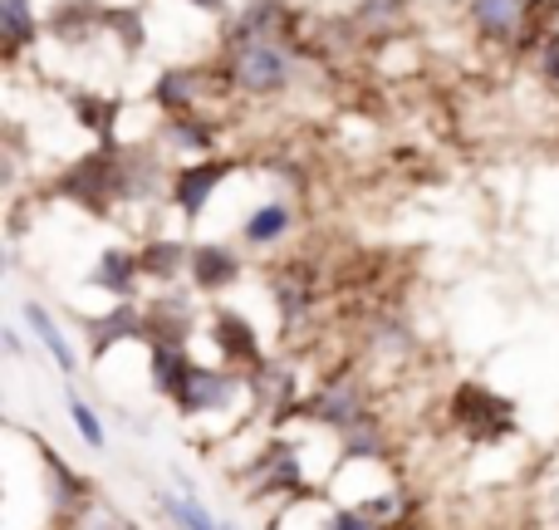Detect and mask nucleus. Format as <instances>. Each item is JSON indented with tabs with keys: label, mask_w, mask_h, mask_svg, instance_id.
Returning a JSON list of instances; mask_svg holds the SVG:
<instances>
[{
	"label": "nucleus",
	"mask_w": 559,
	"mask_h": 530,
	"mask_svg": "<svg viewBox=\"0 0 559 530\" xmlns=\"http://www.w3.org/2000/svg\"><path fill=\"white\" fill-rule=\"evenodd\" d=\"M295 79V59L275 45V39H241L226 55V84L241 89L251 98H275Z\"/></svg>",
	"instance_id": "obj_1"
},
{
	"label": "nucleus",
	"mask_w": 559,
	"mask_h": 530,
	"mask_svg": "<svg viewBox=\"0 0 559 530\" xmlns=\"http://www.w3.org/2000/svg\"><path fill=\"white\" fill-rule=\"evenodd\" d=\"M452 423L472 443H501V437L515 433V403L496 393L491 384H481V378H466L452 393Z\"/></svg>",
	"instance_id": "obj_2"
},
{
	"label": "nucleus",
	"mask_w": 559,
	"mask_h": 530,
	"mask_svg": "<svg viewBox=\"0 0 559 530\" xmlns=\"http://www.w3.org/2000/svg\"><path fill=\"white\" fill-rule=\"evenodd\" d=\"M206 339L216 344V358H222V368H236V374H246V378H251L255 368L271 364V358H265L261 334H255V325L241 315V309H231V305H216L212 309Z\"/></svg>",
	"instance_id": "obj_3"
},
{
	"label": "nucleus",
	"mask_w": 559,
	"mask_h": 530,
	"mask_svg": "<svg viewBox=\"0 0 559 530\" xmlns=\"http://www.w3.org/2000/svg\"><path fill=\"white\" fill-rule=\"evenodd\" d=\"M246 393H251V378H246V374H236V368L197 364L173 408L182 417H206V413H226V408H236Z\"/></svg>",
	"instance_id": "obj_4"
},
{
	"label": "nucleus",
	"mask_w": 559,
	"mask_h": 530,
	"mask_svg": "<svg viewBox=\"0 0 559 530\" xmlns=\"http://www.w3.org/2000/svg\"><path fill=\"white\" fill-rule=\"evenodd\" d=\"M236 173V157H197V163H187L182 173H173V207L187 216V222H197V216L212 207L216 187L226 182V177Z\"/></svg>",
	"instance_id": "obj_5"
},
{
	"label": "nucleus",
	"mask_w": 559,
	"mask_h": 530,
	"mask_svg": "<svg viewBox=\"0 0 559 530\" xmlns=\"http://www.w3.org/2000/svg\"><path fill=\"white\" fill-rule=\"evenodd\" d=\"M88 358H104L118 344H147V315L138 299H114L104 315H84Z\"/></svg>",
	"instance_id": "obj_6"
},
{
	"label": "nucleus",
	"mask_w": 559,
	"mask_h": 530,
	"mask_svg": "<svg viewBox=\"0 0 559 530\" xmlns=\"http://www.w3.org/2000/svg\"><path fill=\"white\" fill-rule=\"evenodd\" d=\"M246 275L241 256L222 242H197L192 246V266H187V280H192L197 295H226L236 280Z\"/></svg>",
	"instance_id": "obj_7"
},
{
	"label": "nucleus",
	"mask_w": 559,
	"mask_h": 530,
	"mask_svg": "<svg viewBox=\"0 0 559 530\" xmlns=\"http://www.w3.org/2000/svg\"><path fill=\"white\" fill-rule=\"evenodd\" d=\"M295 417H314L324 427H348L364 417V398H358L354 378H338V384H324L314 398H299Z\"/></svg>",
	"instance_id": "obj_8"
},
{
	"label": "nucleus",
	"mask_w": 559,
	"mask_h": 530,
	"mask_svg": "<svg viewBox=\"0 0 559 530\" xmlns=\"http://www.w3.org/2000/svg\"><path fill=\"white\" fill-rule=\"evenodd\" d=\"M251 476H261V482L251 486L255 502L280 496V492H299V486H305V467H299V452L289 443H271V452L255 457V467L246 472V482H251Z\"/></svg>",
	"instance_id": "obj_9"
},
{
	"label": "nucleus",
	"mask_w": 559,
	"mask_h": 530,
	"mask_svg": "<svg viewBox=\"0 0 559 530\" xmlns=\"http://www.w3.org/2000/svg\"><path fill=\"white\" fill-rule=\"evenodd\" d=\"M192 368H197V358L187 354V344H173V339H153L147 344V378H153V393L167 398V403H177Z\"/></svg>",
	"instance_id": "obj_10"
},
{
	"label": "nucleus",
	"mask_w": 559,
	"mask_h": 530,
	"mask_svg": "<svg viewBox=\"0 0 559 530\" xmlns=\"http://www.w3.org/2000/svg\"><path fill=\"white\" fill-rule=\"evenodd\" d=\"M138 280H147L143 261H138V251H123V246H108V251L98 256V266L88 270V285L104 290L108 299H133Z\"/></svg>",
	"instance_id": "obj_11"
},
{
	"label": "nucleus",
	"mask_w": 559,
	"mask_h": 530,
	"mask_svg": "<svg viewBox=\"0 0 559 530\" xmlns=\"http://www.w3.org/2000/svg\"><path fill=\"white\" fill-rule=\"evenodd\" d=\"M20 315H25V325H29V334L39 339V349H45L49 358H55V368L59 374H79V354H74V344H69V334L64 329L55 325V315H49L45 305H39V299H25V305H20Z\"/></svg>",
	"instance_id": "obj_12"
},
{
	"label": "nucleus",
	"mask_w": 559,
	"mask_h": 530,
	"mask_svg": "<svg viewBox=\"0 0 559 530\" xmlns=\"http://www.w3.org/2000/svg\"><path fill=\"white\" fill-rule=\"evenodd\" d=\"M39 462H45V496L59 506V511H84L88 506V482L79 472H69L64 457L49 443H39Z\"/></svg>",
	"instance_id": "obj_13"
},
{
	"label": "nucleus",
	"mask_w": 559,
	"mask_h": 530,
	"mask_svg": "<svg viewBox=\"0 0 559 530\" xmlns=\"http://www.w3.org/2000/svg\"><path fill=\"white\" fill-rule=\"evenodd\" d=\"M472 20L486 39H515L531 25V0H472Z\"/></svg>",
	"instance_id": "obj_14"
},
{
	"label": "nucleus",
	"mask_w": 559,
	"mask_h": 530,
	"mask_svg": "<svg viewBox=\"0 0 559 530\" xmlns=\"http://www.w3.org/2000/svg\"><path fill=\"white\" fill-rule=\"evenodd\" d=\"M138 261H143V275L157 280V285H173L177 275H182L187 266H192V246L177 242V236H157V242H147L143 251H138Z\"/></svg>",
	"instance_id": "obj_15"
},
{
	"label": "nucleus",
	"mask_w": 559,
	"mask_h": 530,
	"mask_svg": "<svg viewBox=\"0 0 559 530\" xmlns=\"http://www.w3.org/2000/svg\"><path fill=\"white\" fill-rule=\"evenodd\" d=\"M197 89H202V79L192 74V69H163V74L153 79V104L163 108L167 118L177 114H197Z\"/></svg>",
	"instance_id": "obj_16"
},
{
	"label": "nucleus",
	"mask_w": 559,
	"mask_h": 530,
	"mask_svg": "<svg viewBox=\"0 0 559 530\" xmlns=\"http://www.w3.org/2000/svg\"><path fill=\"white\" fill-rule=\"evenodd\" d=\"M289 226H295V212H289V202H265V207H255V212L246 216L241 242L255 246V251H265V246L285 242Z\"/></svg>",
	"instance_id": "obj_17"
},
{
	"label": "nucleus",
	"mask_w": 559,
	"mask_h": 530,
	"mask_svg": "<svg viewBox=\"0 0 559 530\" xmlns=\"http://www.w3.org/2000/svg\"><path fill=\"white\" fill-rule=\"evenodd\" d=\"M35 39H39V20L29 10V0H0V49H5V59H15Z\"/></svg>",
	"instance_id": "obj_18"
},
{
	"label": "nucleus",
	"mask_w": 559,
	"mask_h": 530,
	"mask_svg": "<svg viewBox=\"0 0 559 530\" xmlns=\"http://www.w3.org/2000/svg\"><path fill=\"white\" fill-rule=\"evenodd\" d=\"M163 143H167V148H177V153L212 157L216 133H212V128H206L197 114H177V118H167V128H163Z\"/></svg>",
	"instance_id": "obj_19"
},
{
	"label": "nucleus",
	"mask_w": 559,
	"mask_h": 530,
	"mask_svg": "<svg viewBox=\"0 0 559 530\" xmlns=\"http://www.w3.org/2000/svg\"><path fill=\"white\" fill-rule=\"evenodd\" d=\"M74 118L98 133V143H114V123H118V104L108 98H94V94H74Z\"/></svg>",
	"instance_id": "obj_20"
},
{
	"label": "nucleus",
	"mask_w": 559,
	"mask_h": 530,
	"mask_svg": "<svg viewBox=\"0 0 559 530\" xmlns=\"http://www.w3.org/2000/svg\"><path fill=\"white\" fill-rule=\"evenodd\" d=\"M157 502H163V511L173 516V521L182 526V530H222V526H226V521H216V516L206 511L197 496H173V492H163Z\"/></svg>",
	"instance_id": "obj_21"
},
{
	"label": "nucleus",
	"mask_w": 559,
	"mask_h": 530,
	"mask_svg": "<svg viewBox=\"0 0 559 530\" xmlns=\"http://www.w3.org/2000/svg\"><path fill=\"white\" fill-rule=\"evenodd\" d=\"M64 403H69V423H74V433L84 437V443L94 447V452H104V447H108V433H104V423H98V413L74 393V388L64 393Z\"/></svg>",
	"instance_id": "obj_22"
},
{
	"label": "nucleus",
	"mask_w": 559,
	"mask_h": 530,
	"mask_svg": "<svg viewBox=\"0 0 559 530\" xmlns=\"http://www.w3.org/2000/svg\"><path fill=\"white\" fill-rule=\"evenodd\" d=\"M271 280H275V275H271ZM275 295H280V319H285V325H295L299 315H309V309H314V290H309L305 280L280 275V280H275Z\"/></svg>",
	"instance_id": "obj_23"
},
{
	"label": "nucleus",
	"mask_w": 559,
	"mask_h": 530,
	"mask_svg": "<svg viewBox=\"0 0 559 530\" xmlns=\"http://www.w3.org/2000/svg\"><path fill=\"white\" fill-rule=\"evenodd\" d=\"M324 530H388V526H378L373 516H364L358 506H338V511L324 521Z\"/></svg>",
	"instance_id": "obj_24"
},
{
	"label": "nucleus",
	"mask_w": 559,
	"mask_h": 530,
	"mask_svg": "<svg viewBox=\"0 0 559 530\" xmlns=\"http://www.w3.org/2000/svg\"><path fill=\"white\" fill-rule=\"evenodd\" d=\"M540 69L559 84V30H550V35H545V45H540Z\"/></svg>",
	"instance_id": "obj_25"
},
{
	"label": "nucleus",
	"mask_w": 559,
	"mask_h": 530,
	"mask_svg": "<svg viewBox=\"0 0 559 530\" xmlns=\"http://www.w3.org/2000/svg\"><path fill=\"white\" fill-rule=\"evenodd\" d=\"M0 339H5V354H10V358H20V354H25V339H20V329H15V325H5V329H0Z\"/></svg>",
	"instance_id": "obj_26"
},
{
	"label": "nucleus",
	"mask_w": 559,
	"mask_h": 530,
	"mask_svg": "<svg viewBox=\"0 0 559 530\" xmlns=\"http://www.w3.org/2000/svg\"><path fill=\"white\" fill-rule=\"evenodd\" d=\"M192 10H202V15H222L226 10V0H187Z\"/></svg>",
	"instance_id": "obj_27"
},
{
	"label": "nucleus",
	"mask_w": 559,
	"mask_h": 530,
	"mask_svg": "<svg viewBox=\"0 0 559 530\" xmlns=\"http://www.w3.org/2000/svg\"><path fill=\"white\" fill-rule=\"evenodd\" d=\"M222 530H236V526H222Z\"/></svg>",
	"instance_id": "obj_28"
}]
</instances>
